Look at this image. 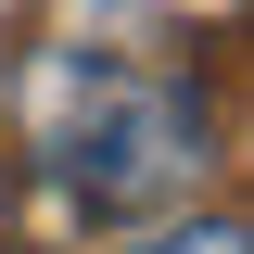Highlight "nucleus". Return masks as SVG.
Returning <instances> with one entry per match:
<instances>
[{"mask_svg":"<svg viewBox=\"0 0 254 254\" xmlns=\"http://www.w3.org/2000/svg\"><path fill=\"white\" fill-rule=\"evenodd\" d=\"M64 127V190L89 203V216H153V203H178L190 178H203V102L178 89V76H127V64H64L51 76Z\"/></svg>","mask_w":254,"mask_h":254,"instance_id":"nucleus-1","label":"nucleus"},{"mask_svg":"<svg viewBox=\"0 0 254 254\" xmlns=\"http://www.w3.org/2000/svg\"><path fill=\"white\" fill-rule=\"evenodd\" d=\"M140 254H242V229H229V216H203V229H165V242H140Z\"/></svg>","mask_w":254,"mask_h":254,"instance_id":"nucleus-2","label":"nucleus"}]
</instances>
